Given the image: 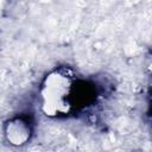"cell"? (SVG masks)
I'll return each mask as SVG.
<instances>
[{
    "label": "cell",
    "mask_w": 152,
    "mask_h": 152,
    "mask_svg": "<svg viewBox=\"0 0 152 152\" xmlns=\"http://www.w3.org/2000/svg\"><path fill=\"white\" fill-rule=\"evenodd\" d=\"M78 81L71 69L57 68L48 74L40 87V108L46 116L69 114L76 106Z\"/></svg>",
    "instance_id": "1"
},
{
    "label": "cell",
    "mask_w": 152,
    "mask_h": 152,
    "mask_svg": "<svg viewBox=\"0 0 152 152\" xmlns=\"http://www.w3.org/2000/svg\"><path fill=\"white\" fill-rule=\"evenodd\" d=\"M5 134L7 140L13 145H23L30 139L31 126L24 118H14L6 124Z\"/></svg>",
    "instance_id": "2"
}]
</instances>
